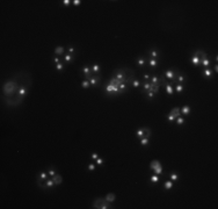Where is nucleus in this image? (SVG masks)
Here are the masks:
<instances>
[{"label":"nucleus","instance_id":"f257e3e1","mask_svg":"<svg viewBox=\"0 0 218 209\" xmlns=\"http://www.w3.org/2000/svg\"><path fill=\"white\" fill-rule=\"evenodd\" d=\"M33 85V77L29 72L21 70L8 77L1 86V100L8 108L19 107L27 98Z\"/></svg>","mask_w":218,"mask_h":209},{"label":"nucleus","instance_id":"f03ea898","mask_svg":"<svg viewBox=\"0 0 218 209\" xmlns=\"http://www.w3.org/2000/svg\"><path fill=\"white\" fill-rule=\"evenodd\" d=\"M111 77H114L117 79L121 84H125V85H131L132 80L135 79V71L130 68H117L113 71Z\"/></svg>","mask_w":218,"mask_h":209},{"label":"nucleus","instance_id":"7ed1b4c3","mask_svg":"<svg viewBox=\"0 0 218 209\" xmlns=\"http://www.w3.org/2000/svg\"><path fill=\"white\" fill-rule=\"evenodd\" d=\"M92 208L93 209H113L114 206L110 202H108L105 197H96L92 202Z\"/></svg>","mask_w":218,"mask_h":209},{"label":"nucleus","instance_id":"20e7f679","mask_svg":"<svg viewBox=\"0 0 218 209\" xmlns=\"http://www.w3.org/2000/svg\"><path fill=\"white\" fill-rule=\"evenodd\" d=\"M179 73H180V70H179L178 68H169L168 70H166V71L163 72V76L166 78V79H168L169 83L174 86L175 84H177L175 79H177V77H178Z\"/></svg>","mask_w":218,"mask_h":209},{"label":"nucleus","instance_id":"39448f33","mask_svg":"<svg viewBox=\"0 0 218 209\" xmlns=\"http://www.w3.org/2000/svg\"><path fill=\"white\" fill-rule=\"evenodd\" d=\"M179 116H181L180 108H179V107H174V108H172V109H170L169 114L167 115V120H168V122L173 123V122H175V120H177Z\"/></svg>","mask_w":218,"mask_h":209},{"label":"nucleus","instance_id":"423d86ee","mask_svg":"<svg viewBox=\"0 0 218 209\" xmlns=\"http://www.w3.org/2000/svg\"><path fill=\"white\" fill-rule=\"evenodd\" d=\"M105 92L107 93V95H118V88L115 87V86H113V85H110L109 83L106 84Z\"/></svg>","mask_w":218,"mask_h":209},{"label":"nucleus","instance_id":"0eeeda50","mask_svg":"<svg viewBox=\"0 0 218 209\" xmlns=\"http://www.w3.org/2000/svg\"><path fill=\"white\" fill-rule=\"evenodd\" d=\"M81 74H82V77H84V79H89L92 76H94L93 74V72H92V69H91V65H84L82 68H81Z\"/></svg>","mask_w":218,"mask_h":209},{"label":"nucleus","instance_id":"6e6552de","mask_svg":"<svg viewBox=\"0 0 218 209\" xmlns=\"http://www.w3.org/2000/svg\"><path fill=\"white\" fill-rule=\"evenodd\" d=\"M151 169H152L153 171H154V173L158 174V175L163 172V166H161V164H160L159 160H153L152 163H151Z\"/></svg>","mask_w":218,"mask_h":209},{"label":"nucleus","instance_id":"1a4fd4ad","mask_svg":"<svg viewBox=\"0 0 218 209\" xmlns=\"http://www.w3.org/2000/svg\"><path fill=\"white\" fill-rule=\"evenodd\" d=\"M135 63H136V65L138 66V68L143 69L144 66L147 64V57L146 56H138V57L135 59Z\"/></svg>","mask_w":218,"mask_h":209},{"label":"nucleus","instance_id":"9d476101","mask_svg":"<svg viewBox=\"0 0 218 209\" xmlns=\"http://www.w3.org/2000/svg\"><path fill=\"white\" fill-rule=\"evenodd\" d=\"M88 81L91 84V87H96V86L101 83V77H100L99 74H94V76H92L89 78Z\"/></svg>","mask_w":218,"mask_h":209},{"label":"nucleus","instance_id":"9b49d317","mask_svg":"<svg viewBox=\"0 0 218 209\" xmlns=\"http://www.w3.org/2000/svg\"><path fill=\"white\" fill-rule=\"evenodd\" d=\"M193 55L196 56V57H197L200 60L208 58V55H206V52L204 51V50H201V49H195V50H194V52H193Z\"/></svg>","mask_w":218,"mask_h":209},{"label":"nucleus","instance_id":"f8f14e48","mask_svg":"<svg viewBox=\"0 0 218 209\" xmlns=\"http://www.w3.org/2000/svg\"><path fill=\"white\" fill-rule=\"evenodd\" d=\"M160 57V50L158 48H151L149 51V58H154V59H159Z\"/></svg>","mask_w":218,"mask_h":209},{"label":"nucleus","instance_id":"ddd939ff","mask_svg":"<svg viewBox=\"0 0 218 209\" xmlns=\"http://www.w3.org/2000/svg\"><path fill=\"white\" fill-rule=\"evenodd\" d=\"M202 76L206 78V79H212L215 76V73H214V71H212V69L211 68H205V69H203V71H202Z\"/></svg>","mask_w":218,"mask_h":209},{"label":"nucleus","instance_id":"4468645a","mask_svg":"<svg viewBox=\"0 0 218 209\" xmlns=\"http://www.w3.org/2000/svg\"><path fill=\"white\" fill-rule=\"evenodd\" d=\"M187 80H188V77H187V74L186 73H182V72H180V73L178 74V77H177V79H175V81H177V84H186L187 83Z\"/></svg>","mask_w":218,"mask_h":209},{"label":"nucleus","instance_id":"2eb2a0df","mask_svg":"<svg viewBox=\"0 0 218 209\" xmlns=\"http://www.w3.org/2000/svg\"><path fill=\"white\" fill-rule=\"evenodd\" d=\"M74 58H75L74 55H71V54H68V52H65V54L63 55V62L66 63V64L73 63L74 62Z\"/></svg>","mask_w":218,"mask_h":209},{"label":"nucleus","instance_id":"dca6fc26","mask_svg":"<svg viewBox=\"0 0 218 209\" xmlns=\"http://www.w3.org/2000/svg\"><path fill=\"white\" fill-rule=\"evenodd\" d=\"M147 64H149L151 70H155L159 65V59H154V58H147Z\"/></svg>","mask_w":218,"mask_h":209},{"label":"nucleus","instance_id":"f3484780","mask_svg":"<svg viewBox=\"0 0 218 209\" xmlns=\"http://www.w3.org/2000/svg\"><path fill=\"white\" fill-rule=\"evenodd\" d=\"M150 88H151V83H150V81H144L143 84H142L141 92H142L143 94H145L146 92H149V91H150Z\"/></svg>","mask_w":218,"mask_h":209},{"label":"nucleus","instance_id":"a211bd4d","mask_svg":"<svg viewBox=\"0 0 218 209\" xmlns=\"http://www.w3.org/2000/svg\"><path fill=\"white\" fill-rule=\"evenodd\" d=\"M65 50H66V48H64L63 45H58V47H56L55 48V55L56 56H63L64 54H65Z\"/></svg>","mask_w":218,"mask_h":209},{"label":"nucleus","instance_id":"6ab92c4d","mask_svg":"<svg viewBox=\"0 0 218 209\" xmlns=\"http://www.w3.org/2000/svg\"><path fill=\"white\" fill-rule=\"evenodd\" d=\"M173 87H174V91L177 92L178 94H180V93H182V92L184 91V85L183 84H175L174 86H173Z\"/></svg>","mask_w":218,"mask_h":209},{"label":"nucleus","instance_id":"aec40b11","mask_svg":"<svg viewBox=\"0 0 218 209\" xmlns=\"http://www.w3.org/2000/svg\"><path fill=\"white\" fill-rule=\"evenodd\" d=\"M150 83L153 84V85H160V77L157 76V74H153V76H151Z\"/></svg>","mask_w":218,"mask_h":209},{"label":"nucleus","instance_id":"412c9836","mask_svg":"<svg viewBox=\"0 0 218 209\" xmlns=\"http://www.w3.org/2000/svg\"><path fill=\"white\" fill-rule=\"evenodd\" d=\"M91 69H92V72H93V74H99L100 72H101V66L99 65V64H93V65H91Z\"/></svg>","mask_w":218,"mask_h":209},{"label":"nucleus","instance_id":"4be33fe9","mask_svg":"<svg viewBox=\"0 0 218 209\" xmlns=\"http://www.w3.org/2000/svg\"><path fill=\"white\" fill-rule=\"evenodd\" d=\"M52 180H54L55 185L56 186H59L61 182H63V177H61L60 174H56L55 177H52Z\"/></svg>","mask_w":218,"mask_h":209},{"label":"nucleus","instance_id":"5701e85b","mask_svg":"<svg viewBox=\"0 0 218 209\" xmlns=\"http://www.w3.org/2000/svg\"><path fill=\"white\" fill-rule=\"evenodd\" d=\"M180 111H181V114H183V116H187L190 114L191 108L189 107V106H183L182 108H180Z\"/></svg>","mask_w":218,"mask_h":209},{"label":"nucleus","instance_id":"b1692460","mask_svg":"<svg viewBox=\"0 0 218 209\" xmlns=\"http://www.w3.org/2000/svg\"><path fill=\"white\" fill-rule=\"evenodd\" d=\"M201 66H203V68H210V65H211V59L210 58H205V59H202L201 60V64H200Z\"/></svg>","mask_w":218,"mask_h":209},{"label":"nucleus","instance_id":"393cba45","mask_svg":"<svg viewBox=\"0 0 218 209\" xmlns=\"http://www.w3.org/2000/svg\"><path fill=\"white\" fill-rule=\"evenodd\" d=\"M45 187H46V189H50V188L56 187V185H55L54 180H52V178H49V179L45 180Z\"/></svg>","mask_w":218,"mask_h":209},{"label":"nucleus","instance_id":"a878e982","mask_svg":"<svg viewBox=\"0 0 218 209\" xmlns=\"http://www.w3.org/2000/svg\"><path fill=\"white\" fill-rule=\"evenodd\" d=\"M173 186H174V183H173V181L172 180H166L164 182V188L166 189V191H169V189H172L173 188Z\"/></svg>","mask_w":218,"mask_h":209},{"label":"nucleus","instance_id":"bb28decb","mask_svg":"<svg viewBox=\"0 0 218 209\" xmlns=\"http://www.w3.org/2000/svg\"><path fill=\"white\" fill-rule=\"evenodd\" d=\"M105 199L107 200L108 202L113 203V202H114V201H115V200H116V195L114 194V193H108V194H107V195H106V196H105Z\"/></svg>","mask_w":218,"mask_h":209},{"label":"nucleus","instance_id":"cd10ccee","mask_svg":"<svg viewBox=\"0 0 218 209\" xmlns=\"http://www.w3.org/2000/svg\"><path fill=\"white\" fill-rule=\"evenodd\" d=\"M190 63L193 64L194 66H200V64H201V60L198 59V58L196 57V56H194V55H191V57H190Z\"/></svg>","mask_w":218,"mask_h":209},{"label":"nucleus","instance_id":"c85d7f7f","mask_svg":"<svg viewBox=\"0 0 218 209\" xmlns=\"http://www.w3.org/2000/svg\"><path fill=\"white\" fill-rule=\"evenodd\" d=\"M49 174H48V172L46 171H43V172H41L40 174H38V178L37 179H40V180H42V181H45L46 179H49Z\"/></svg>","mask_w":218,"mask_h":209},{"label":"nucleus","instance_id":"c756f323","mask_svg":"<svg viewBox=\"0 0 218 209\" xmlns=\"http://www.w3.org/2000/svg\"><path fill=\"white\" fill-rule=\"evenodd\" d=\"M130 86H132L133 88H141L142 87V83H141V80H138V79H133Z\"/></svg>","mask_w":218,"mask_h":209},{"label":"nucleus","instance_id":"7c9ffc66","mask_svg":"<svg viewBox=\"0 0 218 209\" xmlns=\"http://www.w3.org/2000/svg\"><path fill=\"white\" fill-rule=\"evenodd\" d=\"M46 172H48V174H49V177L50 178H52V177H55L56 174V169H55V166H50L48 170H46Z\"/></svg>","mask_w":218,"mask_h":209},{"label":"nucleus","instance_id":"2f4dec72","mask_svg":"<svg viewBox=\"0 0 218 209\" xmlns=\"http://www.w3.org/2000/svg\"><path fill=\"white\" fill-rule=\"evenodd\" d=\"M169 180H172L173 182H175V181L179 180V174L177 172H170L169 173Z\"/></svg>","mask_w":218,"mask_h":209},{"label":"nucleus","instance_id":"473e14b6","mask_svg":"<svg viewBox=\"0 0 218 209\" xmlns=\"http://www.w3.org/2000/svg\"><path fill=\"white\" fill-rule=\"evenodd\" d=\"M143 129H144V137L150 138L151 135H152V132H151V129H150L149 127H143Z\"/></svg>","mask_w":218,"mask_h":209},{"label":"nucleus","instance_id":"72a5a7b5","mask_svg":"<svg viewBox=\"0 0 218 209\" xmlns=\"http://www.w3.org/2000/svg\"><path fill=\"white\" fill-rule=\"evenodd\" d=\"M136 137H137V138H142V137H144V129H143V127L136 130Z\"/></svg>","mask_w":218,"mask_h":209},{"label":"nucleus","instance_id":"f704fd0d","mask_svg":"<svg viewBox=\"0 0 218 209\" xmlns=\"http://www.w3.org/2000/svg\"><path fill=\"white\" fill-rule=\"evenodd\" d=\"M155 96H157V95H155L153 92H151V91H149V92H146V93H145V98H146L147 100H152V99H154Z\"/></svg>","mask_w":218,"mask_h":209},{"label":"nucleus","instance_id":"c9c22d12","mask_svg":"<svg viewBox=\"0 0 218 209\" xmlns=\"http://www.w3.org/2000/svg\"><path fill=\"white\" fill-rule=\"evenodd\" d=\"M175 123H177L178 125H183L184 123H186V120H184V118H182V116H179V118L175 120Z\"/></svg>","mask_w":218,"mask_h":209},{"label":"nucleus","instance_id":"e433bc0d","mask_svg":"<svg viewBox=\"0 0 218 209\" xmlns=\"http://www.w3.org/2000/svg\"><path fill=\"white\" fill-rule=\"evenodd\" d=\"M64 69H65V64H64V62H60V63L56 64V70H57V71H64Z\"/></svg>","mask_w":218,"mask_h":209},{"label":"nucleus","instance_id":"4c0bfd02","mask_svg":"<svg viewBox=\"0 0 218 209\" xmlns=\"http://www.w3.org/2000/svg\"><path fill=\"white\" fill-rule=\"evenodd\" d=\"M150 180H151V182H153V183H157V182H159V175L154 173L153 175H151Z\"/></svg>","mask_w":218,"mask_h":209},{"label":"nucleus","instance_id":"58836bf2","mask_svg":"<svg viewBox=\"0 0 218 209\" xmlns=\"http://www.w3.org/2000/svg\"><path fill=\"white\" fill-rule=\"evenodd\" d=\"M66 52L75 56V48H74V47H72V45H69L68 48H66Z\"/></svg>","mask_w":218,"mask_h":209},{"label":"nucleus","instance_id":"ea45409f","mask_svg":"<svg viewBox=\"0 0 218 209\" xmlns=\"http://www.w3.org/2000/svg\"><path fill=\"white\" fill-rule=\"evenodd\" d=\"M81 87L85 88V90H86V88H88V87H91V84H89V81L87 79H84L81 81Z\"/></svg>","mask_w":218,"mask_h":209},{"label":"nucleus","instance_id":"a19ab883","mask_svg":"<svg viewBox=\"0 0 218 209\" xmlns=\"http://www.w3.org/2000/svg\"><path fill=\"white\" fill-rule=\"evenodd\" d=\"M149 139H150V138L142 137V138H141V144H142L143 146H147V145H149V143H150V142H149Z\"/></svg>","mask_w":218,"mask_h":209},{"label":"nucleus","instance_id":"79ce46f5","mask_svg":"<svg viewBox=\"0 0 218 209\" xmlns=\"http://www.w3.org/2000/svg\"><path fill=\"white\" fill-rule=\"evenodd\" d=\"M52 62H54L55 64H58V63H60V62H63V60H61V58L59 57V56H54V58H52Z\"/></svg>","mask_w":218,"mask_h":209},{"label":"nucleus","instance_id":"37998d69","mask_svg":"<svg viewBox=\"0 0 218 209\" xmlns=\"http://www.w3.org/2000/svg\"><path fill=\"white\" fill-rule=\"evenodd\" d=\"M87 169H88V171H95V165H94L93 163H89L88 164V166H87Z\"/></svg>","mask_w":218,"mask_h":209},{"label":"nucleus","instance_id":"c03bdc74","mask_svg":"<svg viewBox=\"0 0 218 209\" xmlns=\"http://www.w3.org/2000/svg\"><path fill=\"white\" fill-rule=\"evenodd\" d=\"M89 157H91V159H92V160H96L97 158H99V155H97L96 152H93L91 156H89Z\"/></svg>","mask_w":218,"mask_h":209},{"label":"nucleus","instance_id":"a18cd8bd","mask_svg":"<svg viewBox=\"0 0 218 209\" xmlns=\"http://www.w3.org/2000/svg\"><path fill=\"white\" fill-rule=\"evenodd\" d=\"M103 161H105V160H103V158L99 157V158H97V159L95 160V163H96L99 166H101V165H103Z\"/></svg>","mask_w":218,"mask_h":209},{"label":"nucleus","instance_id":"49530a36","mask_svg":"<svg viewBox=\"0 0 218 209\" xmlns=\"http://www.w3.org/2000/svg\"><path fill=\"white\" fill-rule=\"evenodd\" d=\"M211 69H212V71H214V73H218V63H215Z\"/></svg>","mask_w":218,"mask_h":209},{"label":"nucleus","instance_id":"de8ad7c7","mask_svg":"<svg viewBox=\"0 0 218 209\" xmlns=\"http://www.w3.org/2000/svg\"><path fill=\"white\" fill-rule=\"evenodd\" d=\"M72 5L73 6H79V5H81V0H72Z\"/></svg>","mask_w":218,"mask_h":209},{"label":"nucleus","instance_id":"09e8293b","mask_svg":"<svg viewBox=\"0 0 218 209\" xmlns=\"http://www.w3.org/2000/svg\"><path fill=\"white\" fill-rule=\"evenodd\" d=\"M143 78H144V80H145V81H150L151 76H150L149 73H144V74H143Z\"/></svg>","mask_w":218,"mask_h":209},{"label":"nucleus","instance_id":"8fccbe9b","mask_svg":"<svg viewBox=\"0 0 218 209\" xmlns=\"http://www.w3.org/2000/svg\"><path fill=\"white\" fill-rule=\"evenodd\" d=\"M61 2H63V5H64V6H70V5L72 4V1H71V0H63Z\"/></svg>","mask_w":218,"mask_h":209},{"label":"nucleus","instance_id":"3c124183","mask_svg":"<svg viewBox=\"0 0 218 209\" xmlns=\"http://www.w3.org/2000/svg\"><path fill=\"white\" fill-rule=\"evenodd\" d=\"M214 60H215V63H217V62H218V56H217V55L214 57Z\"/></svg>","mask_w":218,"mask_h":209}]
</instances>
